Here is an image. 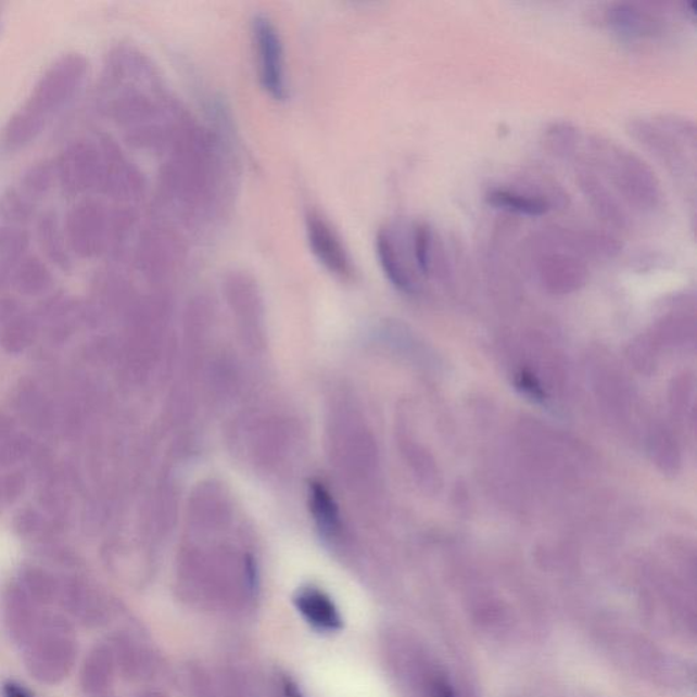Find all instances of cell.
<instances>
[{
  "instance_id": "484cf974",
  "label": "cell",
  "mask_w": 697,
  "mask_h": 697,
  "mask_svg": "<svg viewBox=\"0 0 697 697\" xmlns=\"http://www.w3.org/2000/svg\"><path fill=\"white\" fill-rule=\"evenodd\" d=\"M136 697H166L165 695L161 694L159 690H142L139 692V694Z\"/></svg>"
},
{
  "instance_id": "ac0fdd59",
  "label": "cell",
  "mask_w": 697,
  "mask_h": 697,
  "mask_svg": "<svg viewBox=\"0 0 697 697\" xmlns=\"http://www.w3.org/2000/svg\"><path fill=\"white\" fill-rule=\"evenodd\" d=\"M36 218V203L26 198L18 187L0 192V224L25 228Z\"/></svg>"
},
{
  "instance_id": "277c9868",
  "label": "cell",
  "mask_w": 697,
  "mask_h": 697,
  "mask_svg": "<svg viewBox=\"0 0 697 697\" xmlns=\"http://www.w3.org/2000/svg\"><path fill=\"white\" fill-rule=\"evenodd\" d=\"M55 163L58 185L67 197H84L99 189L101 150L99 142L75 138L62 149Z\"/></svg>"
},
{
  "instance_id": "52a82bcc",
  "label": "cell",
  "mask_w": 697,
  "mask_h": 697,
  "mask_svg": "<svg viewBox=\"0 0 697 697\" xmlns=\"http://www.w3.org/2000/svg\"><path fill=\"white\" fill-rule=\"evenodd\" d=\"M58 600L66 612L88 629H100L111 619L104 595L83 581L59 583Z\"/></svg>"
},
{
  "instance_id": "ba28073f",
  "label": "cell",
  "mask_w": 697,
  "mask_h": 697,
  "mask_svg": "<svg viewBox=\"0 0 697 697\" xmlns=\"http://www.w3.org/2000/svg\"><path fill=\"white\" fill-rule=\"evenodd\" d=\"M307 236L311 250H313L316 259L327 270L340 277L352 276V261L342 244L340 236L319 213H308Z\"/></svg>"
},
{
  "instance_id": "4316f807",
  "label": "cell",
  "mask_w": 697,
  "mask_h": 697,
  "mask_svg": "<svg viewBox=\"0 0 697 697\" xmlns=\"http://www.w3.org/2000/svg\"><path fill=\"white\" fill-rule=\"evenodd\" d=\"M94 697H109V696L103 695V696H94Z\"/></svg>"
},
{
  "instance_id": "7402d4cb",
  "label": "cell",
  "mask_w": 697,
  "mask_h": 697,
  "mask_svg": "<svg viewBox=\"0 0 697 697\" xmlns=\"http://www.w3.org/2000/svg\"><path fill=\"white\" fill-rule=\"evenodd\" d=\"M432 240V230L427 224H417L416 227L413 228V256H415L417 269L420 270L423 276H427L429 270H431Z\"/></svg>"
},
{
  "instance_id": "30bf717a",
  "label": "cell",
  "mask_w": 697,
  "mask_h": 697,
  "mask_svg": "<svg viewBox=\"0 0 697 697\" xmlns=\"http://www.w3.org/2000/svg\"><path fill=\"white\" fill-rule=\"evenodd\" d=\"M293 603L299 613L314 630L325 634H334L342 630L340 610L324 590L314 586L299 588Z\"/></svg>"
},
{
  "instance_id": "5b68a950",
  "label": "cell",
  "mask_w": 697,
  "mask_h": 697,
  "mask_svg": "<svg viewBox=\"0 0 697 697\" xmlns=\"http://www.w3.org/2000/svg\"><path fill=\"white\" fill-rule=\"evenodd\" d=\"M252 37H254L262 88L271 99L287 100L286 58H283L280 34L270 18L266 15H256L252 21Z\"/></svg>"
},
{
  "instance_id": "cb8c5ba5",
  "label": "cell",
  "mask_w": 697,
  "mask_h": 697,
  "mask_svg": "<svg viewBox=\"0 0 697 697\" xmlns=\"http://www.w3.org/2000/svg\"><path fill=\"white\" fill-rule=\"evenodd\" d=\"M2 695L3 697H35L24 685L15 683V681H7L2 685Z\"/></svg>"
},
{
  "instance_id": "7c38bea8",
  "label": "cell",
  "mask_w": 697,
  "mask_h": 697,
  "mask_svg": "<svg viewBox=\"0 0 697 697\" xmlns=\"http://www.w3.org/2000/svg\"><path fill=\"white\" fill-rule=\"evenodd\" d=\"M36 239L48 262L63 271L72 270L73 254L56 212L47 211L36 218Z\"/></svg>"
},
{
  "instance_id": "d6986e66",
  "label": "cell",
  "mask_w": 697,
  "mask_h": 697,
  "mask_svg": "<svg viewBox=\"0 0 697 697\" xmlns=\"http://www.w3.org/2000/svg\"><path fill=\"white\" fill-rule=\"evenodd\" d=\"M491 206L520 214V216L540 217L548 213L549 205L538 198L517 194L507 190H493L486 195Z\"/></svg>"
},
{
  "instance_id": "5bb4252c",
  "label": "cell",
  "mask_w": 697,
  "mask_h": 697,
  "mask_svg": "<svg viewBox=\"0 0 697 697\" xmlns=\"http://www.w3.org/2000/svg\"><path fill=\"white\" fill-rule=\"evenodd\" d=\"M10 281L18 292L37 296L52 287L53 277L50 267L40 256L28 254L14 266Z\"/></svg>"
},
{
  "instance_id": "7a4b0ae2",
  "label": "cell",
  "mask_w": 697,
  "mask_h": 697,
  "mask_svg": "<svg viewBox=\"0 0 697 697\" xmlns=\"http://www.w3.org/2000/svg\"><path fill=\"white\" fill-rule=\"evenodd\" d=\"M23 648L26 672L42 685L62 684L77 663L78 641L66 616L42 613L34 635Z\"/></svg>"
},
{
  "instance_id": "44dd1931",
  "label": "cell",
  "mask_w": 697,
  "mask_h": 697,
  "mask_svg": "<svg viewBox=\"0 0 697 697\" xmlns=\"http://www.w3.org/2000/svg\"><path fill=\"white\" fill-rule=\"evenodd\" d=\"M18 584L40 608L58 600L59 583L45 571L36 568L24 571Z\"/></svg>"
},
{
  "instance_id": "603a6c76",
  "label": "cell",
  "mask_w": 697,
  "mask_h": 697,
  "mask_svg": "<svg viewBox=\"0 0 697 697\" xmlns=\"http://www.w3.org/2000/svg\"><path fill=\"white\" fill-rule=\"evenodd\" d=\"M432 697H458V695L447 679L438 677L432 683Z\"/></svg>"
},
{
  "instance_id": "9c48e42d",
  "label": "cell",
  "mask_w": 697,
  "mask_h": 697,
  "mask_svg": "<svg viewBox=\"0 0 697 697\" xmlns=\"http://www.w3.org/2000/svg\"><path fill=\"white\" fill-rule=\"evenodd\" d=\"M41 616L40 606L20 587L18 583L4 592L2 620L10 639L15 645L23 647L30 639L40 623Z\"/></svg>"
},
{
  "instance_id": "ffe728a7",
  "label": "cell",
  "mask_w": 697,
  "mask_h": 697,
  "mask_svg": "<svg viewBox=\"0 0 697 697\" xmlns=\"http://www.w3.org/2000/svg\"><path fill=\"white\" fill-rule=\"evenodd\" d=\"M30 233L23 227L0 224V262L14 269L29 254Z\"/></svg>"
},
{
  "instance_id": "6da1fadb",
  "label": "cell",
  "mask_w": 697,
  "mask_h": 697,
  "mask_svg": "<svg viewBox=\"0 0 697 697\" xmlns=\"http://www.w3.org/2000/svg\"><path fill=\"white\" fill-rule=\"evenodd\" d=\"M88 72L89 62L83 53L66 52L59 56L4 125L0 134L2 148L17 152L35 142L83 89Z\"/></svg>"
},
{
  "instance_id": "8fae6325",
  "label": "cell",
  "mask_w": 697,
  "mask_h": 697,
  "mask_svg": "<svg viewBox=\"0 0 697 697\" xmlns=\"http://www.w3.org/2000/svg\"><path fill=\"white\" fill-rule=\"evenodd\" d=\"M116 662L110 645L92 648L79 670V686L88 697L103 696L115 681Z\"/></svg>"
},
{
  "instance_id": "2e32d148",
  "label": "cell",
  "mask_w": 697,
  "mask_h": 697,
  "mask_svg": "<svg viewBox=\"0 0 697 697\" xmlns=\"http://www.w3.org/2000/svg\"><path fill=\"white\" fill-rule=\"evenodd\" d=\"M309 507L321 535L335 538L341 532L340 514L334 498L320 482H313L309 486Z\"/></svg>"
},
{
  "instance_id": "9a60e30c",
  "label": "cell",
  "mask_w": 697,
  "mask_h": 697,
  "mask_svg": "<svg viewBox=\"0 0 697 697\" xmlns=\"http://www.w3.org/2000/svg\"><path fill=\"white\" fill-rule=\"evenodd\" d=\"M114 652L116 668L121 670L126 677L138 680L152 672L153 661L150 652L143 650L136 642L127 636L116 637L110 645Z\"/></svg>"
},
{
  "instance_id": "d4e9b609",
  "label": "cell",
  "mask_w": 697,
  "mask_h": 697,
  "mask_svg": "<svg viewBox=\"0 0 697 697\" xmlns=\"http://www.w3.org/2000/svg\"><path fill=\"white\" fill-rule=\"evenodd\" d=\"M283 697H304L299 685L291 677H283L281 681Z\"/></svg>"
},
{
  "instance_id": "8992f818",
  "label": "cell",
  "mask_w": 697,
  "mask_h": 697,
  "mask_svg": "<svg viewBox=\"0 0 697 697\" xmlns=\"http://www.w3.org/2000/svg\"><path fill=\"white\" fill-rule=\"evenodd\" d=\"M101 150V176L99 189L101 194L116 201H130L139 195L142 189L141 175L136 166L127 160L119 144L109 136L99 139Z\"/></svg>"
},
{
  "instance_id": "4fadbf2b",
  "label": "cell",
  "mask_w": 697,
  "mask_h": 697,
  "mask_svg": "<svg viewBox=\"0 0 697 697\" xmlns=\"http://www.w3.org/2000/svg\"><path fill=\"white\" fill-rule=\"evenodd\" d=\"M606 21L610 28L625 40L647 39V37H656L661 31V23L651 13L635 4H614L606 13Z\"/></svg>"
},
{
  "instance_id": "3957f363",
  "label": "cell",
  "mask_w": 697,
  "mask_h": 697,
  "mask_svg": "<svg viewBox=\"0 0 697 697\" xmlns=\"http://www.w3.org/2000/svg\"><path fill=\"white\" fill-rule=\"evenodd\" d=\"M111 211L94 198H84L69 208L64 218L69 251L79 259H93L106 252Z\"/></svg>"
},
{
  "instance_id": "e0dca14e",
  "label": "cell",
  "mask_w": 697,
  "mask_h": 697,
  "mask_svg": "<svg viewBox=\"0 0 697 697\" xmlns=\"http://www.w3.org/2000/svg\"><path fill=\"white\" fill-rule=\"evenodd\" d=\"M58 183L55 163L39 160L26 169L20 179V191L36 205L45 200Z\"/></svg>"
}]
</instances>
